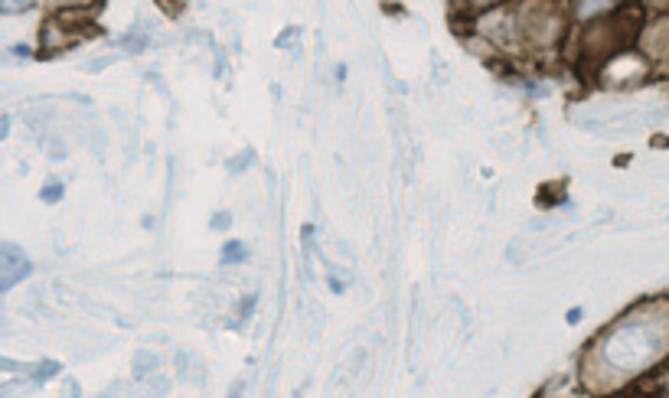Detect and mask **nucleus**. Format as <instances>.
<instances>
[{"label":"nucleus","mask_w":669,"mask_h":398,"mask_svg":"<svg viewBox=\"0 0 669 398\" xmlns=\"http://www.w3.org/2000/svg\"><path fill=\"white\" fill-rule=\"evenodd\" d=\"M669 346V323L660 317H634L621 323L611 337L601 343V363L614 369L617 376H634V372L653 366Z\"/></svg>","instance_id":"f257e3e1"},{"label":"nucleus","mask_w":669,"mask_h":398,"mask_svg":"<svg viewBox=\"0 0 669 398\" xmlns=\"http://www.w3.org/2000/svg\"><path fill=\"white\" fill-rule=\"evenodd\" d=\"M33 271V265H30V258L20 252L17 245H0V288L4 291H10L14 288L17 281H23Z\"/></svg>","instance_id":"f03ea898"},{"label":"nucleus","mask_w":669,"mask_h":398,"mask_svg":"<svg viewBox=\"0 0 669 398\" xmlns=\"http://www.w3.org/2000/svg\"><path fill=\"white\" fill-rule=\"evenodd\" d=\"M647 49H650L653 56H666L669 53V20H660L647 33Z\"/></svg>","instance_id":"7ed1b4c3"},{"label":"nucleus","mask_w":669,"mask_h":398,"mask_svg":"<svg viewBox=\"0 0 669 398\" xmlns=\"http://www.w3.org/2000/svg\"><path fill=\"white\" fill-rule=\"evenodd\" d=\"M245 245L242 242H229L226 248H222V265H232V261H245Z\"/></svg>","instance_id":"20e7f679"},{"label":"nucleus","mask_w":669,"mask_h":398,"mask_svg":"<svg viewBox=\"0 0 669 398\" xmlns=\"http://www.w3.org/2000/svg\"><path fill=\"white\" fill-rule=\"evenodd\" d=\"M59 196H63V183H53V186H46V190H43V199H46V203H56Z\"/></svg>","instance_id":"39448f33"},{"label":"nucleus","mask_w":669,"mask_h":398,"mask_svg":"<svg viewBox=\"0 0 669 398\" xmlns=\"http://www.w3.org/2000/svg\"><path fill=\"white\" fill-rule=\"evenodd\" d=\"M666 392H669V376H666Z\"/></svg>","instance_id":"423d86ee"}]
</instances>
